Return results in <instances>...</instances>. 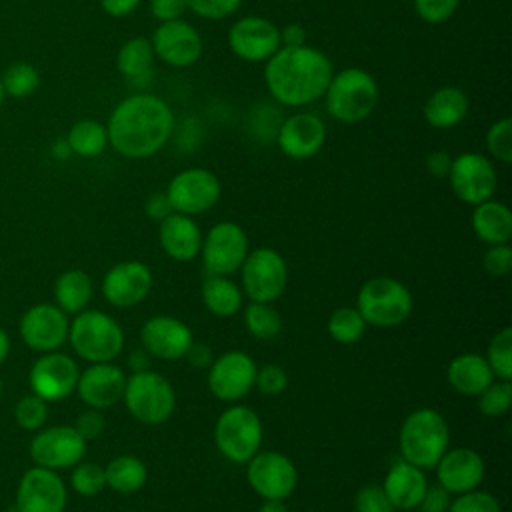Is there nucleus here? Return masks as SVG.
<instances>
[{"label":"nucleus","mask_w":512,"mask_h":512,"mask_svg":"<svg viewBox=\"0 0 512 512\" xmlns=\"http://www.w3.org/2000/svg\"><path fill=\"white\" fill-rule=\"evenodd\" d=\"M68 340L74 352L90 362H112L124 348L120 324L100 310H82L74 314L68 328Z\"/></svg>","instance_id":"5"},{"label":"nucleus","mask_w":512,"mask_h":512,"mask_svg":"<svg viewBox=\"0 0 512 512\" xmlns=\"http://www.w3.org/2000/svg\"><path fill=\"white\" fill-rule=\"evenodd\" d=\"M450 492L444 490L438 482L436 484H428L424 496H422V502H420V510L422 512H446L448 506H450Z\"/></svg>","instance_id":"51"},{"label":"nucleus","mask_w":512,"mask_h":512,"mask_svg":"<svg viewBox=\"0 0 512 512\" xmlns=\"http://www.w3.org/2000/svg\"><path fill=\"white\" fill-rule=\"evenodd\" d=\"M262 436V420L248 406L226 408L214 426L216 448L234 464H246L260 450Z\"/></svg>","instance_id":"8"},{"label":"nucleus","mask_w":512,"mask_h":512,"mask_svg":"<svg viewBox=\"0 0 512 512\" xmlns=\"http://www.w3.org/2000/svg\"><path fill=\"white\" fill-rule=\"evenodd\" d=\"M472 230L488 246L508 244V240L512 238L510 208L504 202L492 198L476 204L472 212Z\"/></svg>","instance_id":"30"},{"label":"nucleus","mask_w":512,"mask_h":512,"mask_svg":"<svg viewBox=\"0 0 512 512\" xmlns=\"http://www.w3.org/2000/svg\"><path fill=\"white\" fill-rule=\"evenodd\" d=\"M80 370L78 364L62 352H44L28 374L32 394L46 402H60L76 390Z\"/></svg>","instance_id":"16"},{"label":"nucleus","mask_w":512,"mask_h":512,"mask_svg":"<svg viewBox=\"0 0 512 512\" xmlns=\"http://www.w3.org/2000/svg\"><path fill=\"white\" fill-rule=\"evenodd\" d=\"M186 12V2L184 0H150V14L158 22H168V20H178Z\"/></svg>","instance_id":"52"},{"label":"nucleus","mask_w":512,"mask_h":512,"mask_svg":"<svg viewBox=\"0 0 512 512\" xmlns=\"http://www.w3.org/2000/svg\"><path fill=\"white\" fill-rule=\"evenodd\" d=\"M460 0H414L416 14L428 24L446 22L458 8Z\"/></svg>","instance_id":"47"},{"label":"nucleus","mask_w":512,"mask_h":512,"mask_svg":"<svg viewBox=\"0 0 512 512\" xmlns=\"http://www.w3.org/2000/svg\"><path fill=\"white\" fill-rule=\"evenodd\" d=\"M202 302L212 312L214 316L220 318H230L242 308V298L244 292L240 286L230 280L228 276H218V274H208L206 280L202 282Z\"/></svg>","instance_id":"31"},{"label":"nucleus","mask_w":512,"mask_h":512,"mask_svg":"<svg viewBox=\"0 0 512 512\" xmlns=\"http://www.w3.org/2000/svg\"><path fill=\"white\" fill-rule=\"evenodd\" d=\"M142 0H100L102 10L112 18H124L132 14Z\"/></svg>","instance_id":"55"},{"label":"nucleus","mask_w":512,"mask_h":512,"mask_svg":"<svg viewBox=\"0 0 512 512\" xmlns=\"http://www.w3.org/2000/svg\"><path fill=\"white\" fill-rule=\"evenodd\" d=\"M452 164V156L444 150H436L426 156V168L434 178H446Z\"/></svg>","instance_id":"53"},{"label":"nucleus","mask_w":512,"mask_h":512,"mask_svg":"<svg viewBox=\"0 0 512 512\" xmlns=\"http://www.w3.org/2000/svg\"><path fill=\"white\" fill-rule=\"evenodd\" d=\"M14 418L22 430H40L48 420V402L36 394H26L16 402Z\"/></svg>","instance_id":"42"},{"label":"nucleus","mask_w":512,"mask_h":512,"mask_svg":"<svg viewBox=\"0 0 512 512\" xmlns=\"http://www.w3.org/2000/svg\"><path fill=\"white\" fill-rule=\"evenodd\" d=\"M484 270L490 276H506L512 270V248L510 244H494L484 252Z\"/></svg>","instance_id":"49"},{"label":"nucleus","mask_w":512,"mask_h":512,"mask_svg":"<svg viewBox=\"0 0 512 512\" xmlns=\"http://www.w3.org/2000/svg\"><path fill=\"white\" fill-rule=\"evenodd\" d=\"M66 144L78 156H84V158L98 156L108 146L106 126L96 120H80L70 128Z\"/></svg>","instance_id":"35"},{"label":"nucleus","mask_w":512,"mask_h":512,"mask_svg":"<svg viewBox=\"0 0 512 512\" xmlns=\"http://www.w3.org/2000/svg\"><path fill=\"white\" fill-rule=\"evenodd\" d=\"M2 96H4V90H2V82H0V104H2Z\"/></svg>","instance_id":"60"},{"label":"nucleus","mask_w":512,"mask_h":512,"mask_svg":"<svg viewBox=\"0 0 512 512\" xmlns=\"http://www.w3.org/2000/svg\"><path fill=\"white\" fill-rule=\"evenodd\" d=\"M450 430L444 416L432 408H418L400 426L398 446L402 460L428 470L448 450Z\"/></svg>","instance_id":"3"},{"label":"nucleus","mask_w":512,"mask_h":512,"mask_svg":"<svg viewBox=\"0 0 512 512\" xmlns=\"http://www.w3.org/2000/svg\"><path fill=\"white\" fill-rule=\"evenodd\" d=\"M434 468L438 484L450 494H462L478 488L486 472L482 456L472 448L446 450Z\"/></svg>","instance_id":"25"},{"label":"nucleus","mask_w":512,"mask_h":512,"mask_svg":"<svg viewBox=\"0 0 512 512\" xmlns=\"http://www.w3.org/2000/svg\"><path fill=\"white\" fill-rule=\"evenodd\" d=\"M306 32L300 24H288L280 30V42L282 46H300L306 44Z\"/></svg>","instance_id":"56"},{"label":"nucleus","mask_w":512,"mask_h":512,"mask_svg":"<svg viewBox=\"0 0 512 512\" xmlns=\"http://www.w3.org/2000/svg\"><path fill=\"white\" fill-rule=\"evenodd\" d=\"M158 240L162 250L178 262H188L200 254L202 232L192 216L172 212L160 220Z\"/></svg>","instance_id":"26"},{"label":"nucleus","mask_w":512,"mask_h":512,"mask_svg":"<svg viewBox=\"0 0 512 512\" xmlns=\"http://www.w3.org/2000/svg\"><path fill=\"white\" fill-rule=\"evenodd\" d=\"M2 390H4V386H2V380H0V396H2Z\"/></svg>","instance_id":"61"},{"label":"nucleus","mask_w":512,"mask_h":512,"mask_svg":"<svg viewBox=\"0 0 512 512\" xmlns=\"http://www.w3.org/2000/svg\"><path fill=\"white\" fill-rule=\"evenodd\" d=\"M10 352V336L4 328H0V364H4V360L8 358Z\"/></svg>","instance_id":"59"},{"label":"nucleus","mask_w":512,"mask_h":512,"mask_svg":"<svg viewBox=\"0 0 512 512\" xmlns=\"http://www.w3.org/2000/svg\"><path fill=\"white\" fill-rule=\"evenodd\" d=\"M222 186L214 172L206 168H186L174 174L166 188V198L174 212L196 216L210 210L220 198Z\"/></svg>","instance_id":"10"},{"label":"nucleus","mask_w":512,"mask_h":512,"mask_svg":"<svg viewBox=\"0 0 512 512\" xmlns=\"http://www.w3.org/2000/svg\"><path fill=\"white\" fill-rule=\"evenodd\" d=\"M146 212H148V216L150 218H154V220H164L168 214H172L174 210H172V206H170V202H168V198H166V192H156V194H152L148 200H146Z\"/></svg>","instance_id":"54"},{"label":"nucleus","mask_w":512,"mask_h":512,"mask_svg":"<svg viewBox=\"0 0 512 512\" xmlns=\"http://www.w3.org/2000/svg\"><path fill=\"white\" fill-rule=\"evenodd\" d=\"M446 512H502V508L494 494L474 488L458 494V498L450 502Z\"/></svg>","instance_id":"44"},{"label":"nucleus","mask_w":512,"mask_h":512,"mask_svg":"<svg viewBox=\"0 0 512 512\" xmlns=\"http://www.w3.org/2000/svg\"><path fill=\"white\" fill-rule=\"evenodd\" d=\"M354 510L356 512H396V508L390 504V500L384 494L380 484H366V486H362L356 492Z\"/></svg>","instance_id":"45"},{"label":"nucleus","mask_w":512,"mask_h":512,"mask_svg":"<svg viewBox=\"0 0 512 512\" xmlns=\"http://www.w3.org/2000/svg\"><path fill=\"white\" fill-rule=\"evenodd\" d=\"M70 320L56 304H34L20 318V336L36 352H54L68 340Z\"/></svg>","instance_id":"20"},{"label":"nucleus","mask_w":512,"mask_h":512,"mask_svg":"<svg viewBox=\"0 0 512 512\" xmlns=\"http://www.w3.org/2000/svg\"><path fill=\"white\" fill-rule=\"evenodd\" d=\"M468 96L458 86H442L432 92L424 104V120L438 130L460 124L468 114Z\"/></svg>","instance_id":"29"},{"label":"nucleus","mask_w":512,"mask_h":512,"mask_svg":"<svg viewBox=\"0 0 512 512\" xmlns=\"http://www.w3.org/2000/svg\"><path fill=\"white\" fill-rule=\"evenodd\" d=\"M332 62L314 46H280L264 66L268 94L288 106L300 108L324 96L332 78Z\"/></svg>","instance_id":"2"},{"label":"nucleus","mask_w":512,"mask_h":512,"mask_svg":"<svg viewBox=\"0 0 512 512\" xmlns=\"http://www.w3.org/2000/svg\"><path fill=\"white\" fill-rule=\"evenodd\" d=\"M104 424H106V422H104L102 412L96 410V408H88V410H84V412L76 418L74 428H76V432L88 442V440H94V438H98V436L102 434Z\"/></svg>","instance_id":"50"},{"label":"nucleus","mask_w":512,"mask_h":512,"mask_svg":"<svg viewBox=\"0 0 512 512\" xmlns=\"http://www.w3.org/2000/svg\"><path fill=\"white\" fill-rule=\"evenodd\" d=\"M278 146L292 160H308L326 142V124L314 112H296L278 126Z\"/></svg>","instance_id":"22"},{"label":"nucleus","mask_w":512,"mask_h":512,"mask_svg":"<svg viewBox=\"0 0 512 512\" xmlns=\"http://www.w3.org/2000/svg\"><path fill=\"white\" fill-rule=\"evenodd\" d=\"M288 384V374L282 366L278 364H266L260 370H256V380L254 386L266 396H276L280 394Z\"/></svg>","instance_id":"48"},{"label":"nucleus","mask_w":512,"mask_h":512,"mask_svg":"<svg viewBox=\"0 0 512 512\" xmlns=\"http://www.w3.org/2000/svg\"><path fill=\"white\" fill-rule=\"evenodd\" d=\"M256 512H288L284 500H264Z\"/></svg>","instance_id":"58"},{"label":"nucleus","mask_w":512,"mask_h":512,"mask_svg":"<svg viewBox=\"0 0 512 512\" xmlns=\"http://www.w3.org/2000/svg\"><path fill=\"white\" fill-rule=\"evenodd\" d=\"M242 292L252 302L272 304L282 296L288 284V266L280 252L262 246L246 254L242 266Z\"/></svg>","instance_id":"9"},{"label":"nucleus","mask_w":512,"mask_h":512,"mask_svg":"<svg viewBox=\"0 0 512 512\" xmlns=\"http://www.w3.org/2000/svg\"><path fill=\"white\" fill-rule=\"evenodd\" d=\"M124 386L126 374L120 366L112 362H96L80 372L76 392L88 408L104 410L122 400Z\"/></svg>","instance_id":"24"},{"label":"nucleus","mask_w":512,"mask_h":512,"mask_svg":"<svg viewBox=\"0 0 512 512\" xmlns=\"http://www.w3.org/2000/svg\"><path fill=\"white\" fill-rule=\"evenodd\" d=\"M446 178L456 198L472 206L490 200L498 184L494 164L478 152H462L452 158Z\"/></svg>","instance_id":"13"},{"label":"nucleus","mask_w":512,"mask_h":512,"mask_svg":"<svg viewBox=\"0 0 512 512\" xmlns=\"http://www.w3.org/2000/svg\"><path fill=\"white\" fill-rule=\"evenodd\" d=\"M154 56L172 68H188L202 56V36L186 20L160 22L150 38Z\"/></svg>","instance_id":"19"},{"label":"nucleus","mask_w":512,"mask_h":512,"mask_svg":"<svg viewBox=\"0 0 512 512\" xmlns=\"http://www.w3.org/2000/svg\"><path fill=\"white\" fill-rule=\"evenodd\" d=\"M140 340L146 352L160 360L184 358L194 344V336L188 324L174 316L148 318L140 330Z\"/></svg>","instance_id":"23"},{"label":"nucleus","mask_w":512,"mask_h":512,"mask_svg":"<svg viewBox=\"0 0 512 512\" xmlns=\"http://www.w3.org/2000/svg\"><path fill=\"white\" fill-rule=\"evenodd\" d=\"M512 404V382L510 380H492L480 394H478V410L484 416L496 418L510 410Z\"/></svg>","instance_id":"40"},{"label":"nucleus","mask_w":512,"mask_h":512,"mask_svg":"<svg viewBox=\"0 0 512 512\" xmlns=\"http://www.w3.org/2000/svg\"><path fill=\"white\" fill-rule=\"evenodd\" d=\"M184 2H186V10L206 20H222L226 16H232L242 4V0H184Z\"/></svg>","instance_id":"46"},{"label":"nucleus","mask_w":512,"mask_h":512,"mask_svg":"<svg viewBox=\"0 0 512 512\" xmlns=\"http://www.w3.org/2000/svg\"><path fill=\"white\" fill-rule=\"evenodd\" d=\"M200 254L208 274L230 276L240 270L248 254V236L236 222H218L202 236Z\"/></svg>","instance_id":"11"},{"label":"nucleus","mask_w":512,"mask_h":512,"mask_svg":"<svg viewBox=\"0 0 512 512\" xmlns=\"http://www.w3.org/2000/svg\"><path fill=\"white\" fill-rule=\"evenodd\" d=\"M68 492L56 470L34 466L26 470L16 488V512H64Z\"/></svg>","instance_id":"15"},{"label":"nucleus","mask_w":512,"mask_h":512,"mask_svg":"<svg viewBox=\"0 0 512 512\" xmlns=\"http://www.w3.org/2000/svg\"><path fill=\"white\" fill-rule=\"evenodd\" d=\"M174 130L172 108L154 94L124 98L108 118V144L132 160L154 156L170 140Z\"/></svg>","instance_id":"1"},{"label":"nucleus","mask_w":512,"mask_h":512,"mask_svg":"<svg viewBox=\"0 0 512 512\" xmlns=\"http://www.w3.org/2000/svg\"><path fill=\"white\" fill-rule=\"evenodd\" d=\"M154 50H152V42L150 38L144 36H136L130 38L128 42H124L118 50L116 56V66L120 70L122 76L136 80L142 76H148L154 64Z\"/></svg>","instance_id":"34"},{"label":"nucleus","mask_w":512,"mask_h":512,"mask_svg":"<svg viewBox=\"0 0 512 512\" xmlns=\"http://www.w3.org/2000/svg\"><path fill=\"white\" fill-rule=\"evenodd\" d=\"M86 440L74 426H48L30 440V458L36 466L62 470L78 464L86 454Z\"/></svg>","instance_id":"14"},{"label":"nucleus","mask_w":512,"mask_h":512,"mask_svg":"<svg viewBox=\"0 0 512 512\" xmlns=\"http://www.w3.org/2000/svg\"><path fill=\"white\" fill-rule=\"evenodd\" d=\"M428 488V478L422 468L398 460L390 466L382 490L396 510H414L420 506L422 496Z\"/></svg>","instance_id":"27"},{"label":"nucleus","mask_w":512,"mask_h":512,"mask_svg":"<svg viewBox=\"0 0 512 512\" xmlns=\"http://www.w3.org/2000/svg\"><path fill=\"white\" fill-rule=\"evenodd\" d=\"M152 288V272L140 260L114 264L102 280L104 298L116 308H130L142 302Z\"/></svg>","instance_id":"21"},{"label":"nucleus","mask_w":512,"mask_h":512,"mask_svg":"<svg viewBox=\"0 0 512 512\" xmlns=\"http://www.w3.org/2000/svg\"><path fill=\"white\" fill-rule=\"evenodd\" d=\"M122 400L128 412L142 424H162L176 408V392L170 380L146 368L126 378Z\"/></svg>","instance_id":"6"},{"label":"nucleus","mask_w":512,"mask_h":512,"mask_svg":"<svg viewBox=\"0 0 512 512\" xmlns=\"http://www.w3.org/2000/svg\"><path fill=\"white\" fill-rule=\"evenodd\" d=\"M244 324L246 330L258 340L276 338L282 330V318L268 302H252L244 312Z\"/></svg>","instance_id":"36"},{"label":"nucleus","mask_w":512,"mask_h":512,"mask_svg":"<svg viewBox=\"0 0 512 512\" xmlns=\"http://www.w3.org/2000/svg\"><path fill=\"white\" fill-rule=\"evenodd\" d=\"M70 486L80 496H96L106 488L104 468L96 462H78L72 466Z\"/></svg>","instance_id":"41"},{"label":"nucleus","mask_w":512,"mask_h":512,"mask_svg":"<svg viewBox=\"0 0 512 512\" xmlns=\"http://www.w3.org/2000/svg\"><path fill=\"white\" fill-rule=\"evenodd\" d=\"M366 320L352 306L336 308L328 318V334L340 344H354L366 332Z\"/></svg>","instance_id":"37"},{"label":"nucleus","mask_w":512,"mask_h":512,"mask_svg":"<svg viewBox=\"0 0 512 512\" xmlns=\"http://www.w3.org/2000/svg\"><path fill=\"white\" fill-rule=\"evenodd\" d=\"M254 360L240 350H230L220 354L210 362L208 370V388L210 392L224 402H236L244 398L256 380Z\"/></svg>","instance_id":"18"},{"label":"nucleus","mask_w":512,"mask_h":512,"mask_svg":"<svg viewBox=\"0 0 512 512\" xmlns=\"http://www.w3.org/2000/svg\"><path fill=\"white\" fill-rule=\"evenodd\" d=\"M186 356L190 358V364H194V366H198V368H202V366H208V364L212 362V354H210V348H206L204 344H192Z\"/></svg>","instance_id":"57"},{"label":"nucleus","mask_w":512,"mask_h":512,"mask_svg":"<svg viewBox=\"0 0 512 512\" xmlns=\"http://www.w3.org/2000/svg\"><path fill=\"white\" fill-rule=\"evenodd\" d=\"M230 50L244 62H266L280 46V28L264 16L238 18L228 30Z\"/></svg>","instance_id":"17"},{"label":"nucleus","mask_w":512,"mask_h":512,"mask_svg":"<svg viewBox=\"0 0 512 512\" xmlns=\"http://www.w3.org/2000/svg\"><path fill=\"white\" fill-rule=\"evenodd\" d=\"M448 384L462 396H478L492 380L494 372L482 354L466 352L450 360L446 370Z\"/></svg>","instance_id":"28"},{"label":"nucleus","mask_w":512,"mask_h":512,"mask_svg":"<svg viewBox=\"0 0 512 512\" xmlns=\"http://www.w3.org/2000/svg\"><path fill=\"white\" fill-rule=\"evenodd\" d=\"M246 464V480L264 500H286L298 484L296 466L282 452L258 450Z\"/></svg>","instance_id":"12"},{"label":"nucleus","mask_w":512,"mask_h":512,"mask_svg":"<svg viewBox=\"0 0 512 512\" xmlns=\"http://www.w3.org/2000/svg\"><path fill=\"white\" fill-rule=\"evenodd\" d=\"M0 82H2V90L6 94H10L14 98H26L38 88L40 74L32 64L16 62L4 72Z\"/></svg>","instance_id":"39"},{"label":"nucleus","mask_w":512,"mask_h":512,"mask_svg":"<svg viewBox=\"0 0 512 512\" xmlns=\"http://www.w3.org/2000/svg\"><path fill=\"white\" fill-rule=\"evenodd\" d=\"M486 360L498 380H512V328L496 332L488 344Z\"/></svg>","instance_id":"38"},{"label":"nucleus","mask_w":512,"mask_h":512,"mask_svg":"<svg viewBox=\"0 0 512 512\" xmlns=\"http://www.w3.org/2000/svg\"><path fill=\"white\" fill-rule=\"evenodd\" d=\"M486 146H488V152L508 164L512 162V120L510 118H502V120H496L488 132H486Z\"/></svg>","instance_id":"43"},{"label":"nucleus","mask_w":512,"mask_h":512,"mask_svg":"<svg viewBox=\"0 0 512 512\" xmlns=\"http://www.w3.org/2000/svg\"><path fill=\"white\" fill-rule=\"evenodd\" d=\"M412 294L410 290L396 278L376 276L362 284L356 310L362 314L366 324L370 326H398L412 312Z\"/></svg>","instance_id":"7"},{"label":"nucleus","mask_w":512,"mask_h":512,"mask_svg":"<svg viewBox=\"0 0 512 512\" xmlns=\"http://www.w3.org/2000/svg\"><path fill=\"white\" fill-rule=\"evenodd\" d=\"M92 294V278L82 270H66L54 282L56 306L66 314H78L86 310Z\"/></svg>","instance_id":"32"},{"label":"nucleus","mask_w":512,"mask_h":512,"mask_svg":"<svg viewBox=\"0 0 512 512\" xmlns=\"http://www.w3.org/2000/svg\"><path fill=\"white\" fill-rule=\"evenodd\" d=\"M104 476H106V486L112 488L114 492L134 494L146 484L148 470L138 456L120 454L104 466Z\"/></svg>","instance_id":"33"},{"label":"nucleus","mask_w":512,"mask_h":512,"mask_svg":"<svg viewBox=\"0 0 512 512\" xmlns=\"http://www.w3.org/2000/svg\"><path fill=\"white\" fill-rule=\"evenodd\" d=\"M326 112L346 124L362 122L372 114L378 102V84L362 68H344L332 74L324 92Z\"/></svg>","instance_id":"4"}]
</instances>
